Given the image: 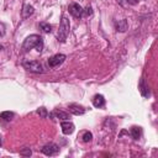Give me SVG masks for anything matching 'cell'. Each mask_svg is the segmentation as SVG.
Masks as SVG:
<instances>
[{"label": "cell", "instance_id": "6da1fadb", "mask_svg": "<svg viewBox=\"0 0 158 158\" xmlns=\"http://www.w3.org/2000/svg\"><path fill=\"white\" fill-rule=\"evenodd\" d=\"M36 48L37 52H42L43 49V40L38 35H30L22 43V51L28 52L30 49Z\"/></svg>", "mask_w": 158, "mask_h": 158}, {"label": "cell", "instance_id": "7a4b0ae2", "mask_svg": "<svg viewBox=\"0 0 158 158\" xmlns=\"http://www.w3.org/2000/svg\"><path fill=\"white\" fill-rule=\"evenodd\" d=\"M69 31H70V23H69V20L67 16H62V20H60V23H59V28H58V32H57V40L59 42H65L68 35H69Z\"/></svg>", "mask_w": 158, "mask_h": 158}, {"label": "cell", "instance_id": "3957f363", "mask_svg": "<svg viewBox=\"0 0 158 158\" xmlns=\"http://www.w3.org/2000/svg\"><path fill=\"white\" fill-rule=\"evenodd\" d=\"M23 68L32 73H43V67L38 60H26L23 62Z\"/></svg>", "mask_w": 158, "mask_h": 158}, {"label": "cell", "instance_id": "277c9868", "mask_svg": "<svg viewBox=\"0 0 158 158\" xmlns=\"http://www.w3.org/2000/svg\"><path fill=\"white\" fill-rule=\"evenodd\" d=\"M41 152H42L44 156L51 157V156H54V154H57V153L59 152V147H58L56 143H47V144H44V146L42 147Z\"/></svg>", "mask_w": 158, "mask_h": 158}, {"label": "cell", "instance_id": "5b68a950", "mask_svg": "<svg viewBox=\"0 0 158 158\" xmlns=\"http://www.w3.org/2000/svg\"><path fill=\"white\" fill-rule=\"evenodd\" d=\"M68 10H69V12L72 14V16H74L75 19H80V17L83 16V14H84L83 7H81L79 4H77V2H72V4L69 5Z\"/></svg>", "mask_w": 158, "mask_h": 158}, {"label": "cell", "instance_id": "8992f818", "mask_svg": "<svg viewBox=\"0 0 158 158\" xmlns=\"http://www.w3.org/2000/svg\"><path fill=\"white\" fill-rule=\"evenodd\" d=\"M64 60H65V56L58 53V54H54L53 57H51V58L48 59V65H49L51 68H54V67H58L59 64H62Z\"/></svg>", "mask_w": 158, "mask_h": 158}, {"label": "cell", "instance_id": "52a82bcc", "mask_svg": "<svg viewBox=\"0 0 158 158\" xmlns=\"http://www.w3.org/2000/svg\"><path fill=\"white\" fill-rule=\"evenodd\" d=\"M68 109H69V112H70V114L77 115V116L85 114V107L81 106V105H79V104H70V105L68 106Z\"/></svg>", "mask_w": 158, "mask_h": 158}, {"label": "cell", "instance_id": "ba28073f", "mask_svg": "<svg viewBox=\"0 0 158 158\" xmlns=\"http://www.w3.org/2000/svg\"><path fill=\"white\" fill-rule=\"evenodd\" d=\"M60 127H62V132L64 135H72L74 132V130H75L74 125L72 122H69V121H62Z\"/></svg>", "mask_w": 158, "mask_h": 158}, {"label": "cell", "instance_id": "9c48e42d", "mask_svg": "<svg viewBox=\"0 0 158 158\" xmlns=\"http://www.w3.org/2000/svg\"><path fill=\"white\" fill-rule=\"evenodd\" d=\"M33 12H35V7H33L32 5L25 4V5L22 6V10H21V16H22V19H27V17H30Z\"/></svg>", "mask_w": 158, "mask_h": 158}, {"label": "cell", "instance_id": "30bf717a", "mask_svg": "<svg viewBox=\"0 0 158 158\" xmlns=\"http://www.w3.org/2000/svg\"><path fill=\"white\" fill-rule=\"evenodd\" d=\"M93 105L95 106V107H104L105 106V98L101 95V94H96V95H94V98H93Z\"/></svg>", "mask_w": 158, "mask_h": 158}, {"label": "cell", "instance_id": "8fae6325", "mask_svg": "<svg viewBox=\"0 0 158 158\" xmlns=\"http://www.w3.org/2000/svg\"><path fill=\"white\" fill-rule=\"evenodd\" d=\"M115 27H116V31L118 32H125L128 27V23H127V20L126 19H122V20H118L115 22Z\"/></svg>", "mask_w": 158, "mask_h": 158}, {"label": "cell", "instance_id": "7c38bea8", "mask_svg": "<svg viewBox=\"0 0 158 158\" xmlns=\"http://www.w3.org/2000/svg\"><path fill=\"white\" fill-rule=\"evenodd\" d=\"M139 91H141L142 96H144V98L149 96V88L146 84V80L143 78H141V80H139Z\"/></svg>", "mask_w": 158, "mask_h": 158}, {"label": "cell", "instance_id": "4fadbf2b", "mask_svg": "<svg viewBox=\"0 0 158 158\" xmlns=\"http://www.w3.org/2000/svg\"><path fill=\"white\" fill-rule=\"evenodd\" d=\"M141 135H142V130H141V127H138V126H133V127L131 128V136H132L133 139H138V138L141 137Z\"/></svg>", "mask_w": 158, "mask_h": 158}, {"label": "cell", "instance_id": "5bb4252c", "mask_svg": "<svg viewBox=\"0 0 158 158\" xmlns=\"http://www.w3.org/2000/svg\"><path fill=\"white\" fill-rule=\"evenodd\" d=\"M54 115H56V117L59 118V120H68V118H69V115H68L67 112L62 111V110H54Z\"/></svg>", "mask_w": 158, "mask_h": 158}, {"label": "cell", "instance_id": "9a60e30c", "mask_svg": "<svg viewBox=\"0 0 158 158\" xmlns=\"http://www.w3.org/2000/svg\"><path fill=\"white\" fill-rule=\"evenodd\" d=\"M14 116H15V114L11 112V111H4V112L0 114V118H2V120H5V121H10V120H12Z\"/></svg>", "mask_w": 158, "mask_h": 158}, {"label": "cell", "instance_id": "2e32d148", "mask_svg": "<svg viewBox=\"0 0 158 158\" xmlns=\"http://www.w3.org/2000/svg\"><path fill=\"white\" fill-rule=\"evenodd\" d=\"M40 27H41V30H42L44 33H49V32L52 31V26H51L49 23H46V22H41V23H40Z\"/></svg>", "mask_w": 158, "mask_h": 158}, {"label": "cell", "instance_id": "e0dca14e", "mask_svg": "<svg viewBox=\"0 0 158 158\" xmlns=\"http://www.w3.org/2000/svg\"><path fill=\"white\" fill-rule=\"evenodd\" d=\"M81 139H83V142H90L91 139H93V135H91V132H89V131H84L83 132V136H81Z\"/></svg>", "mask_w": 158, "mask_h": 158}, {"label": "cell", "instance_id": "ac0fdd59", "mask_svg": "<svg viewBox=\"0 0 158 158\" xmlns=\"http://www.w3.org/2000/svg\"><path fill=\"white\" fill-rule=\"evenodd\" d=\"M31 154H32V152H31V149L27 148V147H25V148H22V149L20 151V156H22V157H30Z\"/></svg>", "mask_w": 158, "mask_h": 158}, {"label": "cell", "instance_id": "d6986e66", "mask_svg": "<svg viewBox=\"0 0 158 158\" xmlns=\"http://www.w3.org/2000/svg\"><path fill=\"white\" fill-rule=\"evenodd\" d=\"M37 114H38L42 118H46V117H47V115H48V112H47L46 107H40V109L37 110Z\"/></svg>", "mask_w": 158, "mask_h": 158}, {"label": "cell", "instance_id": "ffe728a7", "mask_svg": "<svg viewBox=\"0 0 158 158\" xmlns=\"http://www.w3.org/2000/svg\"><path fill=\"white\" fill-rule=\"evenodd\" d=\"M4 35H5V27H4V25L0 22V37H4Z\"/></svg>", "mask_w": 158, "mask_h": 158}, {"label": "cell", "instance_id": "44dd1931", "mask_svg": "<svg viewBox=\"0 0 158 158\" xmlns=\"http://www.w3.org/2000/svg\"><path fill=\"white\" fill-rule=\"evenodd\" d=\"M85 14H86V15H91V14H93L91 7H86V9H85Z\"/></svg>", "mask_w": 158, "mask_h": 158}, {"label": "cell", "instance_id": "7402d4cb", "mask_svg": "<svg viewBox=\"0 0 158 158\" xmlns=\"http://www.w3.org/2000/svg\"><path fill=\"white\" fill-rule=\"evenodd\" d=\"M127 2H130V4H136L137 2V0H126Z\"/></svg>", "mask_w": 158, "mask_h": 158}, {"label": "cell", "instance_id": "603a6c76", "mask_svg": "<svg viewBox=\"0 0 158 158\" xmlns=\"http://www.w3.org/2000/svg\"><path fill=\"white\" fill-rule=\"evenodd\" d=\"M1 49H4V46H2V44H0V51H1Z\"/></svg>", "mask_w": 158, "mask_h": 158}, {"label": "cell", "instance_id": "cb8c5ba5", "mask_svg": "<svg viewBox=\"0 0 158 158\" xmlns=\"http://www.w3.org/2000/svg\"><path fill=\"white\" fill-rule=\"evenodd\" d=\"M1 144H2V139H1V137H0V147H1Z\"/></svg>", "mask_w": 158, "mask_h": 158}]
</instances>
